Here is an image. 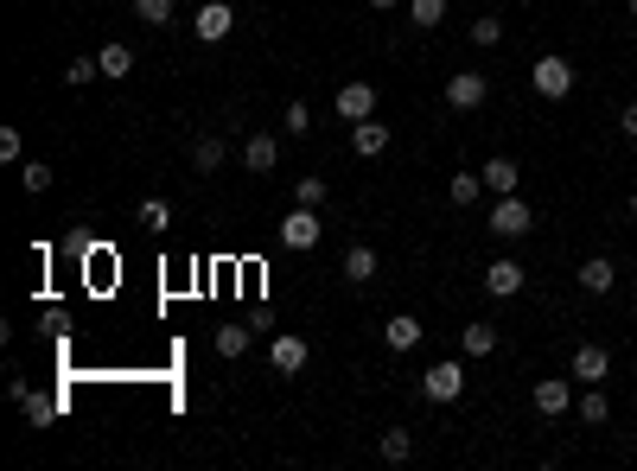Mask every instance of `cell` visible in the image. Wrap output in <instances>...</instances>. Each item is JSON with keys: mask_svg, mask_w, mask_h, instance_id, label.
Masks as SVG:
<instances>
[{"mask_svg": "<svg viewBox=\"0 0 637 471\" xmlns=\"http://www.w3.org/2000/svg\"><path fill=\"white\" fill-rule=\"evenodd\" d=\"M529 90H536L542 102H567L574 96V64H567L561 51H548V58L529 64Z\"/></svg>", "mask_w": 637, "mask_h": 471, "instance_id": "6da1fadb", "label": "cell"}, {"mask_svg": "<svg viewBox=\"0 0 637 471\" xmlns=\"http://www.w3.org/2000/svg\"><path fill=\"white\" fill-rule=\"evenodd\" d=\"M415 389H421V401L446 408V401H459V395H466V363H453V357H446V363H427Z\"/></svg>", "mask_w": 637, "mask_h": 471, "instance_id": "7a4b0ae2", "label": "cell"}, {"mask_svg": "<svg viewBox=\"0 0 637 471\" xmlns=\"http://www.w3.org/2000/svg\"><path fill=\"white\" fill-rule=\"evenodd\" d=\"M274 236H281V249H319V236H325V223H319V211H313V204H294V211H287L281 217V230H274Z\"/></svg>", "mask_w": 637, "mask_h": 471, "instance_id": "3957f363", "label": "cell"}, {"mask_svg": "<svg viewBox=\"0 0 637 471\" xmlns=\"http://www.w3.org/2000/svg\"><path fill=\"white\" fill-rule=\"evenodd\" d=\"M529 223H536V211H529V204L516 198V191H510V198H497V204H491V236H497V242H516V236H529Z\"/></svg>", "mask_w": 637, "mask_h": 471, "instance_id": "277c9868", "label": "cell"}, {"mask_svg": "<svg viewBox=\"0 0 637 471\" xmlns=\"http://www.w3.org/2000/svg\"><path fill=\"white\" fill-rule=\"evenodd\" d=\"M485 96H491L485 71H453V77H446V109L472 115V109H485Z\"/></svg>", "mask_w": 637, "mask_h": 471, "instance_id": "5b68a950", "label": "cell"}, {"mask_svg": "<svg viewBox=\"0 0 637 471\" xmlns=\"http://www.w3.org/2000/svg\"><path fill=\"white\" fill-rule=\"evenodd\" d=\"M192 32H198L204 45H223L236 32V7H230V0H204V7L192 13Z\"/></svg>", "mask_w": 637, "mask_h": 471, "instance_id": "8992f818", "label": "cell"}, {"mask_svg": "<svg viewBox=\"0 0 637 471\" xmlns=\"http://www.w3.org/2000/svg\"><path fill=\"white\" fill-rule=\"evenodd\" d=\"M268 363H274V370H281V376H300L306 363H313V344H306L300 331H281V338L268 344Z\"/></svg>", "mask_w": 637, "mask_h": 471, "instance_id": "52a82bcc", "label": "cell"}, {"mask_svg": "<svg viewBox=\"0 0 637 471\" xmlns=\"http://www.w3.org/2000/svg\"><path fill=\"white\" fill-rule=\"evenodd\" d=\"M523 281H529V268H523V261H510V255H497L491 268H485V293H491V300H516Z\"/></svg>", "mask_w": 637, "mask_h": 471, "instance_id": "ba28073f", "label": "cell"}, {"mask_svg": "<svg viewBox=\"0 0 637 471\" xmlns=\"http://www.w3.org/2000/svg\"><path fill=\"white\" fill-rule=\"evenodd\" d=\"M529 401H536V414H548V421H555V414L574 408V376H542L536 389H529Z\"/></svg>", "mask_w": 637, "mask_h": 471, "instance_id": "9c48e42d", "label": "cell"}, {"mask_svg": "<svg viewBox=\"0 0 637 471\" xmlns=\"http://www.w3.org/2000/svg\"><path fill=\"white\" fill-rule=\"evenodd\" d=\"M567 376L587 389V382H606L612 376V357H606V344H574V363H567Z\"/></svg>", "mask_w": 637, "mask_h": 471, "instance_id": "30bf717a", "label": "cell"}, {"mask_svg": "<svg viewBox=\"0 0 637 471\" xmlns=\"http://www.w3.org/2000/svg\"><path fill=\"white\" fill-rule=\"evenodd\" d=\"M478 179H485V191H491V198H510V191L523 185V166L497 153V160H485V166H478Z\"/></svg>", "mask_w": 637, "mask_h": 471, "instance_id": "8fae6325", "label": "cell"}, {"mask_svg": "<svg viewBox=\"0 0 637 471\" xmlns=\"http://www.w3.org/2000/svg\"><path fill=\"white\" fill-rule=\"evenodd\" d=\"M370 115H376L370 83H338V121H370Z\"/></svg>", "mask_w": 637, "mask_h": 471, "instance_id": "7c38bea8", "label": "cell"}, {"mask_svg": "<svg viewBox=\"0 0 637 471\" xmlns=\"http://www.w3.org/2000/svg\"><path fill=\"white\" fill-rule=\"evenodd\" d=\"M421 338H427V325L415 319V312H395V319L383 325V344H389V351H395V357H402V351H415V344H421Z\"/></svg>", "mask_w": 637, "mask_h": 471, "instance_id": "4fadbf2b", "label": "cell"}, {"mask_svg": "<svg viewBox=\"0 0 637 471\" xmlns=\"http://www.w3.org/2000/svg\"><path fill=\"white\" fill-rule=\"evenodd\" d=\"M7 395H13V401H20V414H26V421H32V427H51V421H58V401H45V395H32V389H26V382H20V376H13V382H7Z\"/></svg>", "mask_w": 637, "mask_h": 471, "instance_id": "5bb4252c", "label": "cell"}, {"mask_svg": "<svg viewBox=\"0 0 637 471\" xmlns=\"http://www.w3.org/2000/svg\"><path fill=\"white\" fill-rule=\"evenodd\" d=\"M389 141H395V134H389V121H351V147L357 153H364V160H376V153H389Z\"/></svg>", "mask_w": 637, "mask_h": 471, "instance_id": "9a60e30c", "label": "cell"}, {"mask_svg": "<svg viewBox=\"0 0 637 471\" xmlns=\"http://www.w3.org/2000/svg\"><path fill=\"white\" fill-rule=\"evenodd\" d=\"M376 268H383V261H376V249H370V242H351V249H344V281H351V287H364V281H376Z\"/></svg>", "mask_w": 637, "mask_h": 471, "instance_id": "2e32d148", "label": "cell"}, {"mask_svg": "<svg viewBox=\"0 0 637 471\" xmlns=\"http://www.w3.org/2000/svg\"><path fill=\"white\" fill-rule=\"evenodd\" d=\"M185 153H192V172H223V160H230V141H223V134H198Z\"/></svg>", "mask_w": 637, "mask_h": 471, "instance_id": "e0dca14e", "label": "cell"}, {"mask_svg": "<svg viewBox=\"0 0 637 471\" xmlns=\"http://www.w3.org/2000/svg\"><path fill=\"white\" fill-rule=\"evenodd\" d=\"M274 160H281V141H274V134H249L243 141V172H274Z\"/></svg>", "mask_w": 637, "mask_h": 471, "instance_id": "ac0fdd59", "label": "cell"}, {"mask_svg": "<svg viewBox=\"0 0 637 471\" xmlns=\"http://www.w3.org/2000/svg\"><path fill=\"white\" fill-rule=\"evenodd\" d=\"M574 281L587 287V293H612L618 287V268H612L606 255H593V261H580V268H574Z\"/></svg>", "mask_w": 637, "mask_h": 471, "instance_id": "d6986e66", "label": "cell"}, {"mask_svg": "<svg viewBox=\"0 0 637 471\" xmlns=\"http://www.w3.org/2000/svg\"><path fill=\"white\" fill-rule=\"evenodd\" d=\"M574 414H580L587 427H606V414H612L606 389H599V382H587V395H574Z\"/></svg>", "mask_w": 637, "mask_h": 471, "instance_id": "ffe728a7", "label": "cell"}, {"mask_svg": "<svg viewBox=\"0 0 637 471\" xmlns=\"http://www.w3.org/2000/svg\"><path fill=\"white\" fill-rule=\"evenodd\" d=\"M459 351L466 357H497V325H459Z\"/></svg>", "mask_w": 637, "mask_h": 471, "instance_id": "44dd1931", "label": "cell"}, {"mask_svg": "<svg viewBox=\"0 0 637 471\" xmlns=\"http://www.w3.org/2000/svg\"><path fill=\"white\" fill-rule=\"evenodd\" d=\"M96 64H102V77H109V83H122V77L134 71V51L115 39V45H102V51H96Z\"/></svg>", "mask_w": 637, "mask_h": 471, "instance_id": "7402d4cb", "label": "cell"}, {"mask_svg": "<svg viewBox=\"0 0 637 471\" xmlns=\"http://www.w3.org/2000/svg\"><path fill=\"white\" fill-rule=\"evenodd\" d=\"M478 191H485V179H478V172H453V179H446V198H453L459 211H466V204H478Z\"/></svg>", "mask_w": 637, "mask_h": 471, "instance_id": "603a6c76", "label": "cell"}, {"mask_svg": "<svg viewBox=\"0 0 637 471\" xmlns=\"http://www.w3.org/2000/svg\"><path fill=\"white\" fill-rule=\"evenodd\" d=\"M446 20V0H408V26L415 32H434Z\"/></svg>", "mask_w": 637, "mask_h": 471, "instance_id": "cb8c5ba5", "label": "cell"}, {"mask_svg": "<svg viewBox=\"0 0 637 471\" xmlns=\"http://www.w3.org/2000/svg\"><path fill=\"white\" fill-rule=\"evenodd\" d=\"M211 344H217V357H230V363H236V357L249 351V325H217V338H211Z\"/></svg>", "mask_w": 637, "mask_h": 471, "instance_id": "d4e9b609", "label": "cell"}, {"mask_svg": "<svg viewBox=\"0 0 637 471\" xmlns=\"http://www.w3.org/2000/svg\"><path fill=\"white\" fill-rule=\"evenodd\" d=\"M172 13H179V0H134V20L141 26H172Z\"/></svg>", "mask_w": 637, "mask_h": 471, "instance_id": "484cf974", "label": "cell"}, {"mask_svg": "<svg viewBox=\"0 0 637 471\" xmlns=\"http://www.w3.org/2000/svg\"><path fill=\"white\" fill-rule=\"evenodd\" d=\"M376 452H383V459H389V465H402V459H408V452H415V440H408V427H389V433H383V440H376Z\"/></svg>", "mask_w": 637, "mask_h": 471, "instance_id": "4316f807", "label": "cell"}, {"mask_svg": "<svg viewBox=\"0 0 637 471\" xmlns=\"http://www.w3.org/2000/svg\"><path fill=\"white\" fill-rule=\"evenodd\" d=\"M51 179H58V172H51L45 160H26V166H20V185L32 191V198H39V191H51Z\"/></svg>", "mask_w": 637, "mask_h": 471, "instance_id": "83f0119b", "label": "cell"}, {"mask_svg": "<svg viewBox=\"0 0 637 471\" xmlns=\"http://www.w3.org/2000/svg\"><path fill=\"white\" fill-rule=\"evenodd\" d=\"M294 204H313V211L325 204V179H319V172H300V179H294Z\"/></svg>", "mask_w": 637, "mask_h": 471, "instance_id": "f1b7e54d", "label": "cell"}, {"mask_svg": "<svg viewBox=\"0 0 637 471\" xmlns=\"http://www.w3.org/2000/svg\"><path fill=\"white\" fill-rule=\"evenodd\" d=\"M472 45H504V20H497V13H485V20H472Z\"/></svg>", "mask_w": 637, "mask_h": 471, "instance_id": "f546056e", "label": "cell"}, {"mask_svg": "<svg viewBox=\"0 0 637 471\" xmlns=\"http://www.w3.org/2000/svg\"><path fill=\"white\" fill-rule=\"evenodd\" d=\"M96 77H102L96 58H71V64H64V83H71V90H83V83H96Z\"/></svg>", "mask_w": 637, "mask_h": 471, "instance_id": "4dcf8cb0", "label": "cell"}, {"mask_svg": "<svg viewBox=\"0 0 637 471\" xmlns=\"http://www.w3.org/2000/svg\"><path fill=\"white\" fill-rule=\"evenodd\" d=\"M281 128H287V134H294V141H300V134H313V109H306V102H287V115H281Z\"/></svg>", "mask_w": 637, "mask_h": 471, "instance_id": "1f68e13d", "label": "cell"}, {"mask_svg": "<svg viewBox=\"0 0 637 471\" xmlns=\"http://www.w3.org/2000/svg\"><path fill=\"white\" fill-rule=\"evenodd\" d=\"M141 223H147V230H166V223H172V204H166V198H147V204H141Z\"/></svg>", "mask_w": 637, "mask_h": 471, "instance_id": "d6a6232c", "label": "cell"}, {"mask_svg": "<svg viewBox=\"0 0 637 471\" xmlns=\"http://www.w3.org/2000/svg\"><path fill=\"white\" fill-rule=\"evenodd\" d=\"M20 153H26V141H20V128H0V160H7V166H26Z\"/></svg>", "mask_w": 637, "mask_h": 471, "instance_id": "836d02e7", "label": "cell"}, {"mask_svg": "<svg viewBox=\"0 0 637 471\" xmlns=\"http://www.w3.org/2000/svg\"><path fill=\"white\" fill-rule=\"evenodd\" d=\"M618 134H625V141H637V102H625V109H618Z\"/></svg>", "mask_w": 637, "mask_h": 471, "instance_id": "e575fe53", "label": "cell"}, {"mask_svg": "<svg viewBox=\"0 0 637 471\" xmlns=\"http://www.w3.org/2000/svg\"><path fill=\"white\" fill-rule=\"evenodd\" d=\"M370 7H376V13H389V7H395V0H370Z\"/></svg>", "mask_w": 637, "mask_h": 471, "instance_id": "d590c367", "label": "cell"}, {"mask_svg": "<svg viewBox=\"0 0 637 471\" xmlns=\"http://www.w3.org/2000/svg\"><path fill=\"white\" fill-rule=\"evenodd\" d=\"M631 217H637V191H631Z\"/></svg>", "mask_w": 637, "mask_h": 471, "instance_id": "8d00e7d4", "label": "cell"}, {"mask_svg": "<svg viewBox=\"0 0 637 471\" xmlns=\"http://www.w3.org/2000/svg\"><path fill=\"white\" fill-rule=\"evenodd\" d=\"M529 7H542V0H529Z\"/></svg>", "mask_w": 637, "mask_h": 471, "instance_id": "74e56055", "label": "cell"}, {"mask_svg": "<svg viewBox=\"0 0 637 471\" xmlns=\"http://www.w3.org/2000/svg\"><path fill=\"white\" fill-rule=\"evenodd\" d=\"M631 13H637V0H631Z\"/></svg>", "mask_w": 637, "mask_h": 471, "instance_id": "f35d334b", "label": "cell"}]
</instances>
